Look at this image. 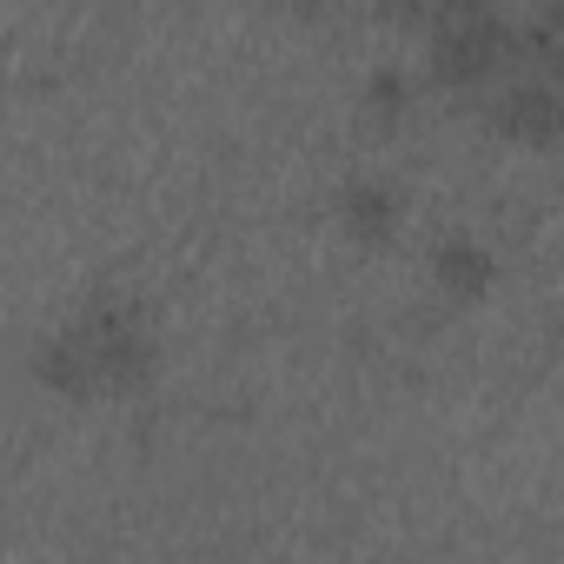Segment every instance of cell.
<instances>
[{
	"mask_svg": "<svg viewBox=\"0 0 564 564\" xmlns=\"http://www.w3.org/2000/svg\"><path fill=\"white\" fill-rule=\"evenodd\" d=\"M425 34H432V74L445 87H491L518 61V28L498 8L458 14V21H432Z\"/></svg>",
	"mask_w": 564,
	"mask_h": 564,
	"instance_id": "obj_1",
	"label": "cell"
},
{
	"mask_svg": "<svg viewBox=\"0 0 564 564\" xmlns=\"http://www.w3.org/2000/svg\"><path fill=\"white\" fill-rule=\"evenodd\" d=\"M74 333H80V346L94 359L100 392H133L153 372V346H147V333H140V319L127 306H87L74 319Z\"/></svg>",
	"mask_w": 564,
	"mask_h": 564,
	"instance_id": "obj_2",
	"label": "cell"
},
{
	"mask_svg": "<svg viewBox=\"0 0 564 564\" xmlns=\"http://www.w3.org/2000/svg\"><path fill=\"white\" fill-rule=\"evenodd\" d=\"M491 127L524 147H557L564 140V87L551 74H511L491 94Z\"/></svg>",
	"mask_w": 564,
	"mask_h": 564,
	"instance_id": "obj_3",
	"label": "cell"
},
{
	"mask_svg": "<svg viewBox=\"0 0 564 564\" xmlns=\"http://www.w3.org/2000/svg\"><path fill=\"white\" fill-rule=\"evenodd\" d=\"M34 372H41V386H54V392H67V399H94V392H100L94 359H87V346H80L74 326L34 346Z\"/></svg>",
	"mask_w": 564,
	"mask_h": 564,
	"instance_id": "obj_4",
	"label": "cell"
},
{
	"mask_svg": "<svg viewBox=\"0 0 564 564\" xmlns=\"http://www.w3.org/2000/svg\"><path fill=\"white\" fill-rule=\"evenodd\" d=\"M511 74H551V80H564V0H544V8L518 28Z\"/></svg>",
	"mask_w": 564,
	"mask_h": 564,
	"instance_id": "obj_5",
	"label": "cell"
},
{
	"mask_svg": "<svg viewBox=\"0 0 564 564\" xmlns=\"http://www.w3.org/2000/svg\"><path fill=\"white\" fill-rule=\"evenodd\" d=\"M432 279H438L452 300H478V293L491 286V259H485L478 239L452 232V239H438V252H432Z\"/></svg>",
	"mask_w": 564,
	"mask_h": 564,
	"instance_id": "obj_6",
	"label": "cell"
},
{
	"mask_svg": "<svg viewBox=\"0 0 564 564\" xmlns=\"http://www.w3.org/2000/svg\"><path fill=\"white\" fill-rule=\"evenodd\" d=\"M346 226H352V239L386 246L399 232V193L386 180H352L346 186Z\"/></svg>",
	"mask_w": 564,
	"mask_h": 564,
	"instance_id": "obj_7",
	"label": "cell"
},
{
	"mask_svg": "<svg viewBox=\"0 0 564 564\" xmlns=\"http://www.w3.org/2000/svg\"><path fill=\"white\" fill-rule=\"evenodd\" d=\"M379 14L399 21V28H425L432 21V0H379Z\"/></svg>",
	"mask_w": 564,
	"mask_h": 564,
	"instance_id": "obj_8",
	"label": "cell"
},
{
	"mask_svg": "<svg viewBox=\"0 0 564 564\" xmlns=\"http://www.w3.org/2000/svg\"><path fill=\"white\" fill-rule=\"evenodd\" d=\"M366 100H372V107H379V113H399V107H405V80H399V74H379V80H372V94H366Z\"/></svg>",
	"mask_w": 564,
	"mask_h": 564,
	"instance_id": "obj_9",
	"label": "cell"
},
{
	"mask_svg": "<svg viewBox=\"0 0 564 564\" xmlns=\"http://www.w3.org/2000/svg\"><path fill=\"white\" fill-rule=\"evenodd\" d=\"M306 8H319V0H306Z\"/></svg>",
	"mask_w": 564,
	"mask_h": 564,
	"instance_id": "obj_10",
	"label": "cell"
}]
</instances>
